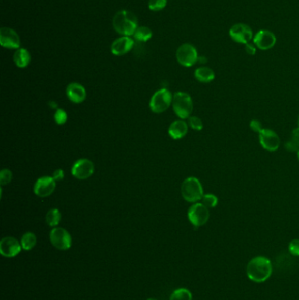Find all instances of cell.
Instances as JSON below:
<instances>
[{
    "label": "cell",
    "instance_id": "f1b7e54d",
    "mask_svg": "<svg viewBox=\"0 0 299 300\" xmlns=\"http://www.w3.org/2000/svg\"><path fill=\"white\" fill-rule=\"evenodd\" d=\"M54 118L56 124L64 125L67 122L68 115L63 109H57L54 113Z\"/></svg>",
    "mask_w": 299,
    "mask_h": 300
},
{
    "label": "cell",
    "instance_id": "8d00e7d4",
    "mask_svg": "<svg viewBox=\"0 0 299 300\" xmlns=\"http://www.w3.org/2000/svg\"><path fill=\"white\" fill-rule=\"evenodd\" d=\"M297 157H298V160H299V150H298V151H297Z\"/></svg>",
    "mask_w": 299,
    "mask_h": 300
},
{
    "label": "cell",
    "instance_id": "7a4b0ae2",
    "mask_svg": "<svg viewBox=\"0 0 299 300\" xmlns=\"http://www.w3.org/2000/svg\"><path fill=\"white\" fill-rule=\"evenodd\" d=\"M112 25L116 32L123 36H134L138 28V19L134 13L128 10H121L115 14Z\"/></svg>",
    "mask_w": 299,
    "mask_h": 300
},
{
    "label": "cell",
    "instance_id": "e575fe53",
    "mask_svg": "<svg viewBox=\"0 0 299 300\" xmlns=\"http://www.w3.org/2000/svg\"><path fill=\"white\" fill-rule=\"evenodd\" d=\"M49 106H51L52 108H57V104L54 103V101H51V102L49 103Z\"/></svg>",
    "mask_w": 299,
    "mask_h": 300
},
{
    "label": "cell",
    "instance_id": "44dd1931",
    "mask_svg": "<svg viewBox=\"0 0 299 300\" xmlns=\"http://www.w3.org/2000/svg\"><path fill=\"white\" fill-rule=\"evenodd\" d=\"M152 36L153 33L147 26H138L134 33V37L138 42H146L152 38Z\"/></svg>",
    "mask_w": 299,
    "mask_h": 300
},
{
    "label": "cell",
    "instance_id": "30bf717a",
    "mask_svg": "<svg viewBox=\"0 0 299 300\" xmlns=\"http://www.w3.org/2000/svg\"><path fill=\"white\" fill-rule=\"evenodd\" d=\"M56 187V181L53 176H42L35 182L34 192L41 198L48 197L54 192Z\"/></svg>",
    "mask_w": 299,
    "mask_h": 300
},
{
    "label": "cell",
    "instance_id": "52a82bcc",
    "mask_svg": "<svg viewBox=\"0 0 299 300\" xmlns=\"http://www.w3.org/2000/svg\"><path fill=\"white\" fill-rule=\"evenodd\" d=\"M210 218V212L203 203H196L191 205L188 211V219L194 227L204 226Z\"/></svg>",
    "mask_w": 299,
    "mask_h": 300
},
{
    "label": "cell",
    "instance_id": "d4e9b609",
    "mask_svg": "<svg viewBox=\"0 0 299 300\" xmlns=\"http://www.w3.org/2000/svg\"><path fill=\"white\" fill-rule=\"evenodd\" d=\"M169 300H192V294L188 289L179 288L172 292Z\"/></svg>",
    "mask_w": 299,
    "mask_h": 300
},
{
    "label": "cell",
    "instance_id": "484cf974",
    "mask_svg": "<svg viewBox=\"0 0 299 300\" xmlns=\"http://www.w3.org/2000/svg\"><path fill=\"white\" fill-rule=\"evenodd\" d=\"M203 204L208 208H214L218 204V198L214 194H204L202 198Z\"/></svg>",
    "mask_w": 299,
    "mask_h": 300
},
{
    "label": "cell",
    "instance_id": "836d02e7",
    "mask_svg": "<svg viewBox=\"0 0 299 300\" xmlns=\"http://www.w3.org/2000/svg\"><path fill=\"white\" fill-rule=\"evenodd\" d=\"M245 46L246 52H247L248 54L254 55V54L256 53V46H255V44L248 43V44H246Z\"/></svg>",
    "mask_w": 299,
    "mask_h": 300
},
{
    "label": "cell",
    "instance_id": "7402d4cb",
    "mask_svg": "<svg viewBox=\"0 0 299 300\" xmlns=\"http://www.w3.org/2000/svg\"><path fill=\"white\" fill-rule=\"evenodd\" d=\"M285 147L288 151L295 152L299 150V128L293 130L292 134L290 135V140L285 144Z\"/></svg>",
    "mask_w": 299,
    "mask_h": 300
},
{
    "label": "cell",
    "instance_id": "5b68a950",
    "mask_svg": "<svg viewBox=\"0 0 299 300\" xmlns=\"http://www.w3.org/2000/svg\"><path fill=\"white\" fill-rule=\"evenodd\" d=\"M173 96L169 89H161L154 94L150 100V108L155 113L165 112L172 104Z\"/></svg>",
    "mask_w": 299,
    "mask_h": 300
},
{
    "label": "cell",
    "instance_id": "9c48e42d",
    "mask_svg": "<svg viewBox=\"0 0 299 300\" xmlns=\"http://www.w3.org/2000/svg\"><path fill=\"white\" fill-rule=\"evenodd\" d=\"M253 31L250 28V26L243 24V23H238L235 24L230 28L229 36L233 42L240 43V44H248L254 39L253 36Z\"/></svg>",
    "mask_w": 299,
    "mask_h": 300
},
{
    "label": "cell",
    "instance_id": "8fae6325",
    "mask_svg": "<svg viewBox=\"0 0 299 300\" xmlns=\"http://www.w3.org/2000/svg\"><path fill=\"white\" fill-rule=\"evenodd\" d=\"M94 172V164L89 159H80L74 163L71 173L76 178L80 180H85L93 176Z\"/></svg>",
    "mask_w": 299,
    "mask_h": 300
},
{
    "label": "cell",
    "instance_id": "8992f818",
    "mask_svg": "<svg viewBox=\"0 0 299 300\" xmlns=\"http://www.w3.org/2000/svg\"><path fill=\"white\" fill-rule=\"evenodd\" d=\"M176 59L182 66L191 67L198 61L197 48L190 43L181 45L176 50Z\"/></svg>",
    "mask_w": 299,
    "mask_h": 300
},
{
    "label": "cell",
    "instance_id": "d590c367",
    "mask_svg": "<svg viewBox=\"0 0 299 300\" xmlns=\"http://www.w3.org/2000/svg\"><path fill=\"white\" fill-rule=\"evenodd\" d=\"M146 300H157V299H156V298H148V299H146Z\"/></svg>",
    "mask_w": 299,
    "mask_h": 300
},
{
    "label": "cell",
    "instance_id": "3957f363",
    "mask_svg": "<svg viewBox=\"0 0 299 300\" xmlns=\"http://www.w3.org/2000/svg\"><path fill=\"white\" fill-rule=\"evenodd\" d=\"M183 198L190 203H197L204 196V190L200 181L194 176L187 177L181 186Z\"/></svg>",
    "mask_w": 299,
    "mask_h": 300
},
{
    "label": "cell",
    "instance_id": "277c9868",
    "mask_svg": "<svg viewBox=\"0 0 299 300\" xmlns=\"http://www.w3.org/2000/svg\"><path fill=\"white\" fill-rule=\"evenodd\" d=\"M173 110L182 119L191 117L193 111V102L188 93L178 92L175 93L172 100Z\"/></svg>",
    "mask_w": 299,
    "mask_h": 300
},
{
    "label": "cell",
    "instance_id": "7c38bea8",
    "mask_svg": "<svg viewBox=\"0 0 299 300\" xmlns=\"http://www.w3.org/2000/svg\"><path fill=\"white\" fill-rule=\"evenodd\" d=\"M259 141L261 147L267 151H276L280 146V138L276 132L271 129L263 128L259 133Z\"/></svg>",
    "mask_w": 299,
    "mask_h": 300
},
{
    "label": "cell",
    "instance_id": "cb8c5ba5",
    "mask_svg": "<svg viewBox=\"0 0 299 300\" xmlns=\"http://www.w3.org/2000/svg\"><path fill=\"white\" fill-rule=\"evenodd\" d=\"M61 218H62V215H61L60 211L58 209L54 208L48 212L47 216H46V221H47L48 226L56 227L58 224L60 223Z\"/></svg>",
    "mask_w": 299,
    "mask_h": 300
},
{
    "label": "cell",
    "instance_id": "2e32d148",
    "mask_svg": "<svg viewBox=\"0 0 299 300\" xmlns=\"http://www.w3.org/2000/svg\"><path fill=\"white\" fill-rule=\"evenodd\" d=\"M134 40L129 36H122L115 40L111 44V51L114 55H124L128 54L134 47Z\"/></svg>",
    "mask_w": 299,
    "mask_h": 300
},
{
    "label": "cell",
    "instance_id": "ba28073f",
    "mask_svg": "<svg viewBox=\"0 0 299 300\" xmlns=\"http://www.w3.org/2000/svg\"><path fill=\"white\" fill-rule=\"evenodd\" d=\"M49 239L52 245L60 250H67L72 245L71 235L67 230L63 227L53 228L49 234Z\"/></svg>",
    "mask_w": 299,
    "mask_h": 300
},
{
    "label": "cell",
    "instance_id": "603a6c76",
    "mask_svg": "<svg viewBox=\"0 0 299 300\" xmlns=\"http://www.w3.org/2000/svg\"><path fill=\"white\" fill-rule=\"evenodd\" d=\"M36 242H37V239H36L35 233L27 232L21 238L22 249L25 250H31L36 245Z\"/></svg>",
    "mask_w": 299,
    "mask_h": 300
},
{
    "label": "cell",
    "instance_id": "1f68e13d",
    "mask_svg": "<svg viewBox=\"0 0 299 300\" xmlns=\"http://www.w3.org/2000/svg\"><path fill=\"white\" fill-rule=\"evenodd\" d=\"M250 128H251L253 131L257 132V133H260V132L263 129V128H262V126H261V122L257 121V119H253V121L250 122Z\"/></svg>",
    "mask_w": 299,
    "mask_h": 300
},
{
    "label": "cell",
    "instance_id": "74e56055",
    "mask_svg": "<svg viewBox=\"0 0 299 300\" xmlns=\"http://www.w3.org/2000/svg\"><path fill=\"white\" fill-rule=\"evenodd\" d=\"M298 128H299V116H298Z\"/></svg>",
    "mask_w": 299,
    "mask_h": 300
},
{
    "label": "cell",
    "instance_id": "9a60e30c",
    "mask_svg": "<svg viewBox=\"0 0 299 300\" xmlns=\"http://www.w3.org/2000/svg\"><path fill=\"white\" fill-rule=\"evenodd\" d=\"M21 244L13 237H5L0 242V253L7 258L18 256L21 251Z\"/></svg>",
    "mask_w": 299,
    "mask_h": 300
},
{
    "label": "cell",
    "instance_id": "5bb4252c",
    "mask_svg": "<svg viewBox=\"0 0 299 300\" xmlns=\"http://www.w3.org/2000/svg\"><path fill=\"white\" fill-rule=\"evenodd\" d=\"M0 44L4 48L9 49H19L20 48V38L13 29L2 27L0 29Z\"/></svg>",
    "mask_w": 299,
    "mask_h": 300
},
{
    "label": "cell",
    "instance_id": "f546056e",
    "mask_svg": "<svg viewBox=\"0 0 299 300\" xmlns=\"http://www.w3.org/2000/svg\"><path fill=\"white\" fill-rule=\"evenodd\" d=\"M189 125L191 126V128L197 131H200L203 129V122L201 121V118H198L197 116H191L189 118Z\"/></svg>",
    "mask_w": 299,
    "mask_h": 300
},
{
    "label": "cell",
    "instance_id": "83f0119b",
    "mask_svg": "<svg viewBox=\"0 0 299 300\" xmlns=\"http://www.w3.org/2000/svg\"><path fill=\"white\" fill-rule=\"evenodd\" d=\"M13 178V173L8 169H2V171L0 172V184L2 186H6L8 185Z\"/></svg>",
    "mask_w": 299,
    "mask_h": 300
},
{
    "label": "cell",
    "instance_id": "d6a6232c",
    "mask_svg": "<svg viewBox=\"0 0 299 300\" xmlns=\"http://www.w3.org/2000/svg\"><path fill=\"white\" fill-rule=\"evenodd\" d=\"M64 177V172L63 169H56V170H54V174H53V178L55 180V181H61V180H63Z\"/></svg>",
    "mask_w": 299,
    "mask_h": 300
},
{
    "label": "cell",
    "instance_id": "ffe728a7",
    "mask_svg": "<svg viewBox=\"0 0 299 300\" xmlns=\"http://www.w3.org/2000/svg\"><path fill=\"white\" fill-rule=\"evenodd\" d=\"M195 77L201 83H210L215 78L214 71L209 67L197 68L195 71Z\"/></svg>",
    "mask_w": 299,
    "mask_h": 300
},
{
    "label": "cell",
    "instance_id": "4fadbf2b",
    "mask_svg": "<svg viewBox=\"0 0 299 300\" xmlns=\"http://www.w3.org/2000/svg\"><path fill=\"white\" fill-rule=\"evenodd\" d=\"M254 44L261 50H268L277 43V37L270 30H260L254 36Z\"/></svg>",
    "mask_w": 299,
    "mask_h": 300
},
{
    "label": "cell",
    "instance_id": "ac0fdd59",
    "mask_svg": "<svg viewBox=\"0 0 299 300\" xmlns=\"http://www.w3.org/2000/svg\"><path fill=\"white\" fill-rule=\"evenodd\" d=\"M187 133L188 125L184 121H175L169 126V134L174 140H179L185 137Z\"/></svg>",
    "mask_w": 299,
    "mask_h": 300
},
{
    "label": "cell",
    "instance_id": "4316f807",
    "mask_svg": "<svg viewBox=\"0 0 299 300\" xmlns=\"http://www.w3.org/2000/svg\"><path fill=\"white\" fill-rule=\"evenodd\" d=\"M166 5H167V0H150L148 1V7L154 12H158L164 9Z\"/></svg>",
    "mask_w": 299,
    "mask_h": 300
},
{
    "label": "cell",
    "instance_id": "d6986e66",
    "mask_svg": "<svg viewBox=\"0 0 299 300\" xmlns=\"http://www.w3.org/2000/svg\"><path fill=\"white\" fill-rule=\"evenodd\" d=\"M13 61L19 68H26L31 62V54L26 48H19L13 55Z\"/></svg>",
    "mask_w": 299,
    "mask_h": 300
},
{
    "label": "cell",
    "instance_id": "e0dca14e",
    "mask_svg": "<svg viewBox=\"0 0 299 300\" xmlns=\"http://www.w3.org/2000/svg\"><path fill=\"white\" fill-rule=\"evenodd\" d=\"M66 93L68 99L75 104L83 102L86 99L85 88L78 83H70L66 89Z\"/></svg>",
    "mask_w": 299,
    "mask_h": 300
},
{
    "label": "cell",
    "instance_id": "4dcf8cb0",
    "mask_svg": "<svg viewBox=\"0 0 299 300\" xmlns=\"http://www.w3.org/2000/svg\"><path fill=\"white\" fill-rule=\"evenodd\" d=\"M289 252L293 256H299V239H294L289 244Z\"/></svg>",
    "mask_w": 299,
    "mask_h": 300
},
{
    "label": "cell",
    "instance_id": "6da1fadb",
    "mask_svg": "<svg viewBox=\"0 0 299 300\" xmlns=\"http://www.w3.org/2000/svg\"><path fill=\"white\" fill-rule=\"evenodd\" d=\"M247 276L255 283H263L271 278L273 265L266 256H255L247 265Z\"/></svg>",
    "mask_w": 299,
    "mask_h": 300
}]
</instances>
